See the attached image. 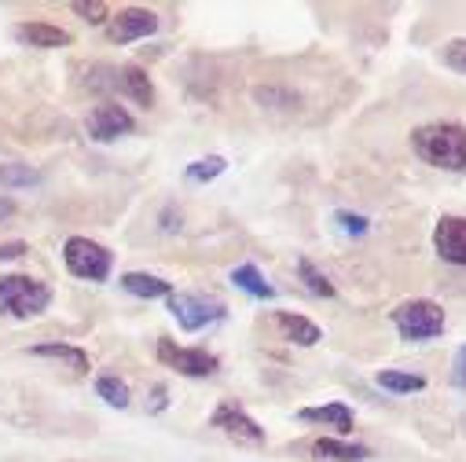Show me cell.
<instances>
[{"label":"cell","mask_w":466,"mask_h":462,"mask_svg":"<svg viewBox=\"0 0 466 462\" xmlns=\"http://www.w3.org/2000/svg\"><path fill=\"white\" fill-rule=\"evenodd\" d=\"M63 261H66L70 276L88 279V283H103V279L110 276V265H114L110 250L99 246V243H92V239H85V236L66 239V246H63Z\"/></svg>","instance_id":"cell-4"},{"label":"cell","mask_w":466,"mask_h":462,"mask_svg":"<svg viewBox=\"0 0 466 462\" xmlns=\"http://www.w3.org/2000/svg\"><path fill=\"white\" fill-rule=\"evenodd\" d=\"M334 220L341 224V231H349V236H364V231H368V220L357 216V213H338Z\"/></svg>","instance_id":"cell-26"},{"label":"cell","mask_w":466,"mask_h":462,"mask_svg":"<svg viewBox=\"0 0 466 462\" xmlns=\"http://www.w3.org/2000/svg\"><path fill=\"white\" fill-rule=\"evenodd\" d=\"M52 305V290L34 276H0V316L34 319Z\"/></svg>","instance_id":"cell-2"},{"label":"cell","mask_w":466,"mask_h":462,"mask_svg":"<svg viewBox=\"0 0 466 462\" xmlns=\"http://www.w3.org/2000/svg\"><path fill=\"white\" fill-rule=\"evenodd\" d=\"M118 88H122L133 103H140V106H151V103H155V85H151V77H147L144 66H126V70H118Z\"/></svg>","instance_id":"cell-15"},{"label":"cell","mask_w":466,"mask_h":462,"mask_svg":"<svg viewBox=\"0 0 466 462\" xmlns=\"http://www.w3.org/2000/svg\"><path fill=\"white\" fill-rule=\"evenodd\" d=\"M231 283H236L239 290H247L250 297H276V290L265 283V276L254 265H239L236 272H231Z\"/></svg>","instance_id":"cell-18"},{"label":"cell","mask_w":466,"mask_h":462,"mask_svg":"<svg viewBox=\"0 0 466 462\" xmlns=\"http://www.w3.org/2000/svg\"><path fill=\"white\" fill-rule=\"evenodd\" d=\"M298 418H301V422H319V426H330V429H338V433L353 429V407L341 404V400L323 404V407H305Z\"/></svg>","instance_id":"cell-12"},{"label":"cell","mask_w":466,"mask_h":462,"mask_svg":"<svg viewBox=\"0 0 466 462\" xmlns=\"http://www.w3.org/2000/svg\"><path fill=\"white\" fill-rule=\"evenodd\" d=\"M411 147L422 162L437 169H466V129L455 122H430L411 133Z\"/></svg>","instance_id":"cell-1"},{"label":"cell","mask_w":466,"mask_h":462,"mask_svg":"<svg viewBox=\"0 0 466 462\" xmlns=\"http://www.w3.org/2000/svg\"><path fill=\"white\" fill-rule=\"evenodd\" d=\"M85 23H92V26H103L106 19H110V8L103 5V0H74L70 5Z\"/></svg>","instance_id":"cell-24"},{"label":"cell","mask_w":466,"mask_h":462,"mask_svg":"<svg viewBox=\"0 0 466 462\" xmlns=\"http://www.w3.org/2000/svg\"><path fill=\"white\" fill-rule=\"evenodd\" d=\"M12 213H15V202H12V198H0V220L12 216Z\"/></svg>","instance_id":"cell-30"},{"label":"cell","mask_w":466,"mask_h":462,"mask_svg":"<svg viewBox=\"0 0 466 462\" xmlns=\"http://www.w3.org/2000/svg\"><path fill=\"white\" fill-rule=\"evenodd\" d=\"M96 393H99L110 407H129V400H133L129 386H126L122 378H110V375H103V378L96 382Z\"/></svg>","instance_id":"cell-23"},{"label":"cell","mask_w":466,"mask_h":462,"mask_svg":"<svg viewBox=\"0 0 466 462\" xmlns=\"http://www.w3.org/2000/svg\"><path fill=\"white\" fill-rule=\"evenodd\" d=\"M451 382H455V389H466V345L455 353V364H451Z\"/></svg>","instance_id":"cell-27"},{"label":"cell","mask_w":466,"mask_h":462,"mask_svg":"<svg viewBox=\"0 0 466 462\" xmlns=\"http://www.w3.org/2000/svg\"><path fill=\"white\" fill-rule=\"evenodd\" d=\"M213 429H220L224 437H231V440H239V444H250V447H261L265 444V429L239 407V404H231V400H224L217 411H213Z\"/></svg>","instance_id":"cell-7"},{"label":"cell","mask_w":466,"mask_h":462,"mask_svg":"<svg viewBox=\"0 0 466 462\" xmlns=\"http://www.w3.org/2000/svg\"><path fill=\"white\" fill-rule=\"evenodd\" d=\"M444 59H448L451 70H462V74H466V41H451V45L444 48Z\"/></svg>","instance_id":"cell-25"},{"label":"cell","mask_w":466,"mask_h":462,"mask_svg":"<svg viewBox=\"0 0 466 462\" xmlns=\"http://www.w3.org/2000/svg\"><path fill=\"white\" fill-rule=\"evenodd\" d=\"M15 37H19L23 45H30V48H66V45L74 41L66 30L52 26V23H23V26L15 30Z\"/></svg>","instance_id":"cell-11"},{"label":"cell","mask_w":466,"mask_h":462,"mask_svg":"<svg viewBox=\"0 0 466 462\" xmlns=\"http://www.w3.org/2000/svg\"><path fill=\"white\" fill-rule=\"evenodd\" d=\"M224 169H228V162H224L220 155H209V158H198V162H191V166L184 169V176H187L191 184H209V180H217Z\"/></svg>","instance_id":"cell-21"},{"label":"cell","mask_w":466,"mask_h":462,"mask_svg":"<svg viewBox=\"0 0 466 462\" xmlns=\"http://www.w3.org/2000/svg\"><path fill=\"white\" fill-rule=\"evenodd\" d=\"M393 326L400 330L404 341H430L437 334H444V312L437 301L415 297L393 308Z\"/></svg>","instance_id":"cell-3"},{"label":"cell","mask_w":466,"mask_h":462,"mask_svg":"<svg viewBox=\"0 0 466 462\" xmlns=\"http://www.w3.org/2000/svg\"><path fill=\"white\" fill-rule=\"evenodd\" d=\"M298 276H301V283L309 286V294H316V297H334V283L312 265V261H298Z\"/></svg>","instance_id":"cell-22"},{"label":"cell","mask_w":466,"mask_h":462,"mask_svg":"<svg viewBox=\"0 0 466 462\" xmlns=\"http://www.w3.org/2000/svg\"><path fill=\"white\" fill-rule=\"evenodd\" d=\"M30 353H34V357H41V360H59V364H66V367H70V371H77V375H85V371H88V353L74 349V345H63V341L34 345Z\"/></svg>","instance_id":"cell-16"},{"label":"cell","mask_w":466,"mask_h":462,"mask_svg":"<svg viewBox=\"0 0 466 462\" xmlns=\"http://www.w3.org/2000/svg\"><path fill=\"white\" fill-rule=\"evenodd\" d=\"M122 286H126L133 297H147V301H155V297H169V294H173V286H169L166 279L147 276V272H126V276H122Z\"/></svg>","instance_id":"cell-17"},{"label":"cell","mask_w":466,"mask_h":462,"mask_svg":"<svg viewBox=\"0 0 466 462\" xmlns=\"http://www.w3.org/2000/svg\"><path fill=\"white\" fill-rule=\"evenodd\" d=\"M312 455L316 458H330V462H364V458H371V451L364 444H349V440H334V437L316 440Z\"/></svg>","instance_id":"cell-14"},{"label":"cell","mask_w":466,"mask_h":462,"mask_svg":"<svg viewBox=\"0 0 466 462\" xmlns=\"http://www.w3.org/2000/svg\"><path fill=\"white\" fill-rule=\"evenodd\" d=\"M158 30V15L147 12V8H126L114 15L110 23V41L118 45H129V41H140V37H151Z\"/></svg>","instance_id":"cell-10"},{"label":"cell","mask_w":466,"mask_h":462,"mask_svg":"<svg viewBox=\"0 0 466 462\" xmlns=\"http://www.w3.org/2000/svg\"><path fill=\"white\" fill-rule=\"evenodd\" d=\"M169 312L180 323V330L195 334V330L224 319L228 308H224L220 297H209V294H169Z\"/></svg>","instance_id":"cell-5"},{"label":"cell","mask_w":466,"mask_h":462,"mask_svg":"<svg viewBox=\"0 0 466 462\" xmlns=\"http://www.w3.org/2000/svg\"><path fill=\"white\" fill-rule=\"evenodd\" d=\"M276 326H279V334L287 337V341H294V345H316L323 334H319V326L312 323V319H305V316H294V312H276Z\"/></svg>","instance_id":"cell-13"},{"label":"cell","mask_w":466,"mask_h":462,"mask_svg":"<svg viewBox=\"0 0 466 462\" xmlns=\"http://www.w3.org/2000/svg\"><path fill=\"white\" fill-rule=\"evenodd\" d=\"M379 386L386 393H419V389H426V378L411 375V371H379Z\"/></svg>","instance_id":"cell-19"},{"label":"cell","mask_w":466,"mask_h":462,"mask_svg":"<svg viewBox=\"0 0 466 462\" xmlns=\"http://www.w3.org/2000/svg\"><path fill=\"white\" fill-rule=\"evenodd\" d=\"M30 184H41V173L23 166V162H5L0 166V187H30Z\"/></svg>","instance_id":"cell-20"},{"label":"cell","mask_w":466,"mask_h":462,"mask_svg":"<svg viewBox=\"0 0 466 462\" xmlns=\"http://www.w3.org/2000/svg\"><path fill=\"white\" fill-rule=\"evenodd\" d=\"M88 136L99 140V144H110V140H118V136H129L137 129L133 122V114L118 103H99L92 114H88V122H85Z\"/></svg>","instance_id":"cell-8"},{"label":"cell","mask_w":466,"mask_h":462,"mask_svg":"<svg viewBox=\"0 0 466 462\" xmlns=\"http://www.w3.org/2000/svg\"><path fill=\"white\" fill-rule=\"evenodd\" d=\"M158 360L169 364L173 371L187 375V378H209L220 367V360L213 353H206V349H180V345H173L169 337L158 341Z\"/></svg>","instance_id":"cell-6"},{"label":"cell","mask_w":466,"mask_h":462,"mask_svg":"<svg viewBox=\"0 0 466 462\" xmlns=\"http://www.w3.org/2000/svg\"><path fill=\"white\" fill-rule=\"evenodd\" d=\"M151 411H166V386L151 389Z\"/></svg>","instance_id":"cell-29"},{"label":"cell","mask_w":466,"mask_h":462,"mask_svg":"<svg viewBox=\"0 0 466 462\" xmlns=\"http://www.w3.org/2000/svg\"><path fill=\"white\" fill-rule=\"evenodd\" d=\"M433 246L441 261L466 265V216H441L433 227Z\"/></svg>","instance_id":"cell-9"},{"label":"cell","mask_w":466,"mask_h":462,"mask_svg":"<svg viewBox=\"0 0 466 462\" xmlns=\"http://www.w3.org/2000/svg\"><path fill=\"white\" fill-rule=\"evenodd\" d=\"M23 254H26V243H5V246H0V261H15Z\"/></svg>","instance_id":"cell-28"}]
</instances>
